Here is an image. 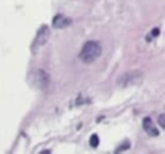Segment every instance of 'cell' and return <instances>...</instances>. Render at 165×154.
Returning a JSON list of instances; mask_svg holds the SVG:
<instances>
[{
  "label": "cell",
  "mask_w": 165,
  "mask_h": 154,
  "mask_svg": "<svg viewBox=\"0 0 165 154\" xmlns=\"http://www.w3.org/2000/svg\"><path fill=\"white\" fill-rule=\"evenodd\" d=\"M144 79V74H143L141 71H128L125 72L124 75L119 77L117 80V85L119 87H132V85H138V83H141V80Z\"/></svg>",
  "instance_id": "cell-2"
},
{
  "label": "cell",
  "mask_w": 165,
  "mask_h": 154,
  "mask_svg": "<svg viewBox=\"0 0 165 154\" xmlns=\"http://www.w3.org/2000/svg\"><path fill=\"white\" fill-rule=\"evenodd\" d=\"M48 37H50V29H48V26H42L40 29L37 31V36H35V39H34V44H32V52L34 53H37V50L40 47H44L45 44H47V40H48Z\"/></svg>",
  "instance_id": "cell-3"
},
{
  "label": "cell",
  "mask_w": 165,
  "mask_h": 154,
  "mask_svg": "<svg viewBox=\"0 0 165 154\" xmlns=\"http://www.w3.org/2000/svg\"><path fill=\"white\" fill-rule=\"evenodd\" d=\"M32 82L39 88H45L48 85V74L45 71H42V69H40V71H35L34 75H32Z\"/></svg>",
  "instance_id": "cell-4"
},
{
  "label": "cell",
  "mask_w": 165,
  "mask_h": 154,
  "mask_svg": "<svg viewBox=\"0 0 165 154\" xmlns=\"http://www.w3.org/2000/svg\"><path fill=\"white\" fill-rule=\"evenodd\" d=\"M90 144L93 146V148H96V146L99 144V138H98V135H93V137L90 138Z\"/></svg>",
  "instance_id": "cell-7"
},
{
  "label": "cell",
  "mask_w": 165,
  "mask_h": 154,
  "mask_svg": "<svg viewBox=\"0 0 165 154\" xmlns=\"http://www.w3.org/2000/svg\"><path fill=\"white\" fill-rule=\"evenodd\" d=\"M71 23H72V21L64 15H56L53 18V27L55 29H64V27H67Z\"/></svg>",
  "instance_id": "cell-5"
},
{
  "label": "cell",
  "mask_w": 165,
  "mask_h": 154,
  "mask_svg": "<svg viewBox=\"0 0 165 154\" xmlns=\"http://www.w3.org/2000/svg\"><path fill=\"white\" fill-rule=\"evenodd\" d=\"M157 121H159V124H160V127H163V129H165V114L159 116V119H157Z\"/></svg>",
  "instance_id": "cell-9"
},
{
  "label": "cell",
  "mask_w": 165,
  "mask_h": 154,
  "mask_svg": "<svg viewBox=\"0 0 165 154\" xmlns=\"http://www.w3.org/2000/svg\"><path fill=\"white\" fill-rule=\"evenodd\" d=\"M159 34H160V29H159V27H154V29H152V32H151V36L148 37V40L151 42V39H152V37H157Z\"/></svg>",
  "instance_id": "cell-8"
},
{
  "label": "cell",
  "mask_w": 165,
  "mask_h": 154,
  "mask_svg": "<svg viewBox=\"0 0 165 154\" xmlns=\"http://www.w3.org/2000/svg\"><path fill=\"white\" fill-rule=\"evenodd\" d=\"M127 148H128V143H127V141H125V144H124V146H120V148H117V149H116V151H117V152H119V151H124V149H127Z\"/></svg>",
  "instance_id": "cell-10"
},
{
  "label": "cell",
  "mask_w": 165,
  "mask_h": 154,
  "mask_svg": "<svg viewBox=\"0 0 165 154\" xmlns=\"http://www.w3.org/2000/svg\"><path fill=\"white\" fill-rule=\"evenodd\" d=\"M143 127H144L146 133L151 135V137H157V135H159V130L154 127V124H152V121H151V117H146L144 121H143Z\"/></svg>",
  "instance_id": "cell-6"
},
{
  "label": "cell",
  "mask_w": 165,
  "mask_h": 154,
  "mask_svg": "<svg viewBox=\"0 0 165 154\" xmlns=\"http://www.w3.org/2000/svg\"><path fill=\"white\" fill-rule=\"evenodd\" d=\"M101 53H103L101 44L96 40H88L87 44L82 47L80 53H79V58H80V61L85 63V64H91V63H95L101 56Z\"/></svg>",
  "instance_id": "cell-1"
}]
</instances>
